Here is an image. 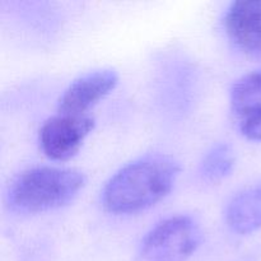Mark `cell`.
Masks as SVG:
<instances>
[{
    "label": "cell",
    "instance_id": "6da1fadb",
    "mask_svg": "<svg viewBox=\"0 0 261 261\" xmlns=\"http://www.w3.org/2000/svg\"><path fill=\"white\" fill-rule=\"evenodd\" d=\"M180 172V162L172 155L153 153L140 157L107 181L102 203L114 214L145 211L170 194Z\"/></svg>",
    "mask_w": 261,
    "mask_h": 261
},
{
    "label": "cell",
    "instance_id": "7a4b0ae2",
    "mask_svg": "<svg viewBox=\"0 0 261 261\" xmlns=\"http://www.w3.org/2000/svg\"><path fill=\"white\" fill-rule=\"evenodd\" d=\"M83 172L71 168L33 167L20 173L9 189V204L20 213H42L68 205L86 185Z\"/></svg>",
    "mask_w": 261,
    "mask_h": 261
},
{
    "label": "cell",
    "instance_id": "3957f363",
    "mask_svg": "<svg viewBox=\"0 0 261 261\" xmlns=\"http://www.w3.org/2000/svg\"><path fill=\"white\" fill-rule=\"evenodd\" d=\"M201 242V229L190 216L160 222L142 240L139 261H188Z\"/></svg>",
    "mask_w": 261,
    "mask_h": 261
},
{
    "label": "cell",
    "instance_id": "277c9868",
    "mask_svg": "<svg viewBox=\"0 0 261 261\" xmlns=\"http://www.w3.org/2000/svg\"><path fill=\"white\" fill-rule=\"evenodd\" d=\"M96 121L89 115L58 114L43 122L38 142L46 157L53 161L73 158L83 145Z\"/></svg>",
    "mask_w": 261,
    "mask_h": 261
},
{
    "label": "cell",
    "instance_id": "5b68a950",
    "mask_svg": "<svg viewBox=\"0 0 261 261\" xmlns=\"http://www.w3.org/2000/svg\"><path fill=\"white\" fill-rule=\"evenodd\" d=\"M117 83L119 74L112 69H99L79 76L59 98V114L87 115L94 105L114 91Z\"/></svg>",
    "mask_w": 261,
    "mask_h": 261
},
{
    "label": "cell",
    "instance_id": "8992f818",
    "mask_svg": "<svg viewBox=\"0 0 261 261\" xmlns=\"http://www.w3.org/2000/svg\"><path fill=\"white\" fill-rule=\"evenodd\" d=\"M231 109L244 137L261 142V70L245 74L231 89Z\"/></svg>",
    "mask_w": 261,
    "mask_h": 261
},
{
    "label": "cell",
    "instance_id": "52a82bcc",
    "mask_svg": "<svg viewBox=\"0 0 261 261\" xmlns=\"http://www.w3.org/2000/svg\"><path fill=\"white\" fill-rule=\"evenodd\" d=\"M224 25L232 42L246 54L261 55V0H241L229 5Z\"/></svg>",
    "mask_w": 261,
    "mask_h": 261
},
{
    "label": "cell",
    "instance_id": "ba28073f",
    "mask_svg": "<svg viewBox=\"0 0 261 261\" xmlns=\"http://www.w3.org/2000/svg\"><path fill=\"white\" fill-rule=\"evenodd\" d=\"M226 222L239 234H249L261 228V182L232 196L226 209Z\"/></svg>",
    "mask_w": 261,
    "mask_h": 261
},
{
    "label": "cell",
    "instance_id": "9c48e42d",
    "mask_svg": "<svg viewBox=\"0 0 261 261\" xmlns=\"http://www.w3.org/2000/svg\"><path fill=\"white\" fill-rule=\"evenodd\" d=\"M236 165L233 149L227 143L213 145L200 163V173L206 181L217 182L231 175Z\"/></svg>",
    "mask_w": 261,
    "mask_h": 261
}]
</instances>
